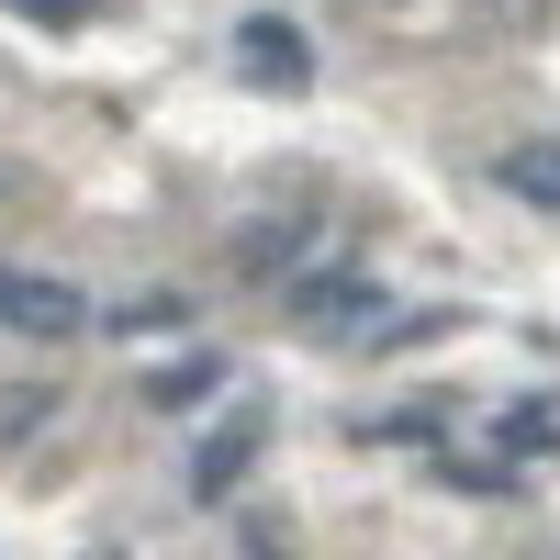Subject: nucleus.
Masks as SVG:
<instances>
[{
    "label": "nucleus",
    "mask_w": 560,
    "mask_h": 560,
    "mask_svg": "<svg viewBox=\"0 0 560 560\" xmlns=\"http://www.w3.org/2000/svg\"><path fill=\"white\" fill-rule=\"evenodd\" d=\"M292 325L359 337V325H382V280H370V269H292Z\"/></svg>",
    "instance_id": "2"
},
{
    "label": "nucleus",
    "mask_w": 560,
    "mask_h": 560,
    "mask_svg": "<svg viewBox=\"0 0 560 560\" xmlns=\"http://www.w3.org/2000/svg\"><path fill=\"white\" fill-rule=\"evenodd\" d=\"M236 57H247V79H280V90H303V79H314V45H303L292 23H247V34H236Z\"/></svg>",
    "instance_id": "5"
},
{
    "label": "nucleus",
    "mask_w": 560,
    "mask_h": 560,
    "mask_svg": "<svg viewBox=\"0 0 560 560\" xmlns=\"http://www.w3.org/2000/svg\"><path fill=\"white\" fill-rule=\"evenodd\" d=\"M258 448H269V415H258V404H236V415L202 438V459H191V504H224V493L247 482V459H258Z\"/></svg>",
    "instance_id": "4"
},
{
    "label": "nucleus",
    "mask_w": 560,
    "mask_h": 560,
    "mask_svg": "<svg viewBox=\"0 0 560 560\" xmlns=\"http://www.w3.org/2000/svg\"><path fill=\"white\" fill-rule=\"evenodd\" d=\"M314 236H325V213H314V202H280V213L236 224V269H247V280H292Z\"/></svg>",
    "instance_id": "3"
},
{
    "label": "nucleus",
    "mask_w": 560,
    "mask_h": 560,
    "mask_svg": "<svg viewBox=\"0 0 560 560\" xmlns=\"http://www.w3.org/2000/svg\"><path fill=\"white\" fill-rule=\"evenodd\" d=\"M482 12H538V0H482Z\"/></svg>",
    "instance_id": "9"
},
{
    "label": "nucleus",
    "mask_w": 560,
    "mask_h": 560,
    "mask_svg": "<svg viewBox=\"0 0 560 560\" xmlns=\"http://www.w3.org/2000/svg\"><path fill=\"white\" fill-rule=\"evenodd\" d=\"M23 12H34V23H57V34H68V23H90V0H23Z\"/></svg>",
    "instance_id": "8"
},
{
    "label": "nucleus",
    "mask_w": 560,
    "mask_h": 560,
    "mask_svg": "<svg viewBox=\"0 0 560 560\" xmlns=\"http://www.w3.org/2000/svg\"><path fill=\"white\" fill-rule=\"evenodd\" d=\"M0 325L34 337V348H57V337H79V325H90V292H79V280H57V269H0Z\"/></svg>",
    "instance_id": "1"
},
{
    "label": "nucleus",
    "mask_w": 560,
    "mask_h": 560,
    "mask_svg": "<svg viewBox=\"0 0 560 560\" xmlns=\"http://www.w3.org/2000/svg\"><path fill=\"white\" fill-rule=\"evenodd\" d=\"M202 393H224V359H179V370H158V382H147V404H158V415L202 404Z\"/></svg>",
    "instance_id": "7"
},
{
    "label": "nucleus",
    "mask_w": 560,
    "mask_h": 560,
    "mask_svg": "<svg viewBox=\"0 0 560 560\" xmlns=\"http://www.w3.org/2000/svg\"><path fill=\"white\" fill-rule=\"evenodd\" d=\"M504 191L527 213H560V135H527V147H504Z\"/></svg>",
    "instance_id": "6"
}]
</instances>
